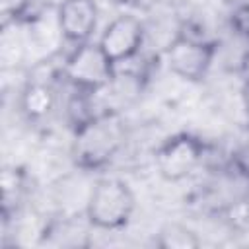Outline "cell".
Listing matches in <instances>:
<instances>
[{
	"instance_id": "obj_3",
	"label": "cell",
	"mask_w": 249,
	"mask_h": 249,
	"mask_svg": "<svg viewBox=\"0 0 249 249\" xmlns=\"http://www.w3.org/2000/svg\"><path fill=\"white\" fill-rule=\"evenodd\" d=\"M62 76L78 89L86 93L99 91L115 80V64L101 51L99 43H82L66 56L62 64Z\"/></svg>"
},
{
	"instance_id": "obj_10",
	"label": "cell",
	"mask_w": 249,
	"mask_h": 249,
	"mask_svg": "<svg viewBox=\"0 0 249 249\" xmlns=\"http://www.w3.org/2000/svg\"><path fill=\"white\" fill-rule=\"evenodd\" d=\"M31 0H0V14H2V27L18 21L27 10Z\"/></svg>"
},
{
	"instance_id": "obj_6",
	"label": "cell",
	"mask_w": 249,
	"mask_h": 249,
	"mask_svg": "<svg viewBox=\"0 0 249 249\" xmlns=\"http://www.w3.org/2000/svg\"><path fill=\"white\" fill-rule=\"evenodd\" d=\"M97 43L113 64L130 60L144 43V25L134 16H119L103 29Z\"/></svg>"
},
{
	"instance_id": "obj_2",
	"label": "cell",
	"mask_w": 249,
	"mask_h": 249,
	"mask_svg": "<svg viewBox=\"0 0 249 249\" xmlns=\"http://www.w3.org/2000/svg\"><path fill=\"white\" fill-rule=\"evenodd\" d=\"M124 130L115 115H95L76 128L74 158L82 167L105 165L121 148Z\"/></svg>"
},
{
	"instance_id": "obj_4",
	"label": "cell",
	"mask_w": 249,
	"mask_h": 249,
	"mask_svg": "<svg viewBox=\"0 0 249 249\" xmlns=\"http://www.w3.org/2000/svg\"><path fill=\"white\" fill-rule=\"evenodd\" d=\"M214 54L216 45L212 41L191 33H179L165 51V62L175 76L187 82H200L208 74Z\"/></svg>"
},
{
	"instance_id": "obj_9",
	"label": "cell",
	"mask_w": 249,
	"mask_h": 249,
	"mask_svg": "<svg viewBox=\"0 0 249 249\" xmlns=\"http://www.w3.org/2000/svg\"><path fill=\"white\" fill-rule=\"evenodd\" d=\"M160 249H196L200 245L196 233L183 224H167L160 230L156 239Z\"/></svg>"
},
{
	"instance_id": "obj_5",
	"label": "cell",
	"mask_w": 249,
	"mask_h": 249,
	"mask_svg": "<svg viewBox=\"0 0 249 249\" xmlns=\"http://www.w3.org/2000/svg\"><path fill=\"white\" fill-rule=\"evenodd\" d=\"M204 154V144L187 132L169 136L156 150V167L165 181L177 183L193 175L200 165Z\"/></svg>"
},
{
	"instance_id": "obj_11",
	"label": "cell",
	"mask_w": 249,
	"mask_h": 249,
	"mask_svg": "<svg viewBox=\"0 0 249 249\" xmlns=\"http://www.w3.org/2000/svg\"><path fill=\"white\" fill-rule=\"evenodd\" d=\"M233 27L241 33V35H245L247 39H249V4H245V6H241V8H237V12L233 14Z\"/></svg>"
},
{
	"instance_id": "obj_1",
	"label": "cell",
	"mask_w": 249,
	"mask_h": 249,
	"mask_svg": "<svg viewBox=\"0 0 249 249\" xmlns=\"http://www.w3.org/2000/svg\"><path fill=\"white\" fill-rule=\"evenodd\" d=\"M136 198L130 187L121 179L107 177L93 185L86 204V218L93 228L121 230L130 222Z\"/></svg>"
},
{
	"instance_id": "obj_8",
	"label": "cell",
	"mask_w": 249,
	"mask_h": 249,
	"mask_svg": "<svg viewBox=\"0 0 249 249\" xmlns=\"http://www.w3.org/2000/svg\"><path fill=\"white\" fill-rule=\"evenodd\" d=\"M19 107H21V113L27 119L37 121V119L47 117L54 107V91H53V88L43 84V82L27 84L25 89L21 91Z\"/></svg>"
},
{
	"instance_id": "obj_12",
	"label": "cell",
	"mask_w": 249,
	"mask_h": 249,
	"mask_svg": "<svg viewBox=\"0 0 249 249\" xmlns=\"http://www.w3.org/2000/svg\"><path fill=\"white\" fill-rule=\"evenodd\" d=\"M243 103H245V111L249 115V74H245V80H243Z\"/></svg>"
},
{
	"instance_id": "obj_7",
	"label": "cell",
	"mask_w": 249,
	"mask_h": 249,
	"mask_svg": "<svg viewBox=\"0 0 249 249\" xmlns=\"http://www.w3.org/2000/svg\"><path fill=\"white\" fill-rule=\"evenodd\" d=\"M99 10L93 0H62L56 10L58 29L72 45L88 43L97 27Z\"/></svg>"
}]
</instances>
